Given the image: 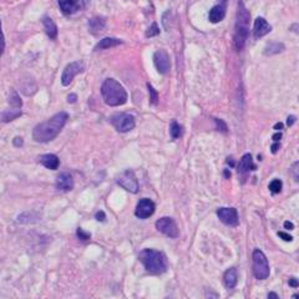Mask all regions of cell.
<instances>
[{
	"instance_id": "6da1fadb",
	"label": "cell",
	"mask_w": 299,
	"mask_h": 299,
	"mask_svg": "<svg viewBox=\"0 0 299 299\" xmlns=\"http://www.w3.org/2000/svg\"><path fill=\"white\" fill-rule=\"evenodd\" d=\"M67 120H69V115L66 112H59L47 121L39 123L33 130V140L39 143L50 142L60 134Z\"/></svg>"
},
{
	"instance_id": "7a4b0ae2",
	"label": "cell",
	"mask_w": 299,
	"mask_h": 299,
	"mask_svg": "<svg viewBox=\"0 0 299 299\" xmlns=\"http://www.w3.org/2000/svg\"><path fill=\"white\" fill-rule=\"evenodd\" d=\"M250 11L247 10L244 3L242 0H239L236 14L235 34H233V44H235L237 52H241L246 46L248 35H250Z\"/></svg>"
},
{
	"instance_id": "3957f363",
	"label": "cell",
	"mask_w": 299,
	"mask_h": 299,
	"mask_svg": "<svg viewBox=\"0 0 299 299\" xmlns=\"http://www.w3.org/2000/svg\"><path fill=\"white\" fill-rule=\"evenodd\" d=\"M139 259L145 269L151 275H162L167 270V257L165 253L157 250H152V248L142 250L139 255Z\"/></svg>"
},
{
	"instance_id": "277c9868",
	"label": "cell",
	"mask_w": 299,
	"mask_h": 299,
	"mask_svg": "<svg viewBox=\"0 0 299 299\" xmlns=\"http://www.w3.org/2000/svg\"><path fill=\"white\" fill-rule=\"evenodd\" d=\"M101 95L109 106H121L128 101V92L115 79H106L101 85Z\"/></svg>"
},
{
	"instance_id": "5b68a950",
	"label": "cell",
	"mask_w": 299,
	"mask_h": 299,
	"mask_svg": "<svg viewBox=\"0 0 299 299\" xmlns=\"http://www.w3.org/2000/svg\"><path fill=\"white\" fill-rule=\"evenodd\" d=\"M253 275L259 281H264L269 277V264L266 255L261 250H255L252 255Z\"/></svg>"
},
{
	"instance_id": "8992f818",
	"label": "cell",
	"mask_w": 299,
	"mask_h": 299,
	"mask_svg": "<svg viewBox=\"0 0 299 299\" xmlns=\"http://www.w3.org/2000/svg\"><path fill=\"white\" fill-rule=\"evenodd\" d=\"M21 106L22 101L20 96L18 95V92L11 91L9 96V109L2 114V117H0L2 122H10V121L16 120L18 117H20L22 115Z\"/></svg>"
},
{
	"instance_id": "52a82bcc",
	"label": "cell",
	"mask_w": 299,
	"mask_h": 299,
	"mask_svg": "<svg viewBox=\"0 0 299 299\" xmlns=\"http://www.w3.org/2000/svg\"><path fill=\"white\" fill-rule=\"evenodd\" d=\"M110 122L114 126L115 130H117L121 134L131 131L135 128L136 122H135V117L130 114H125V112H120V114H115L114 116L110 118Z\"/></svg>"
},
{
	"instance_id": "ba28073f",
	"label": "cell",
	"mask_w": 299,
	"mask_h": 299,
	"mask_svg": "<svg viewBox=\"0 0 299 299\" xmlns=\"http://www.w3.org/2000/svg\"><path fill=\"white\" fill-rule=\"evenodd\" d=\"M116 182L118 186H121V187L125 188V190H128L131 193H137L140 190L139 181H137L135 172L132 170H126L121 172L117 176Z\"/></svg>"
},
{
	"instance_id": "9c48e42d",
	"label": "cell",
	"mask_w": 299,
	"mask_h": 299,
	"mask_svg": "<svg viewBox=\"0 0 299 299\" xmlns=\"http://www.w3.org/2000/svg\"><path fill=\"white\" fill-rule=\"evenodd\" d=\"M84 71H85V65H84L83 61H74V63L67 64L63 71V76H61L63 86H69L72 83L75 76H78Z\"/></svg>"
},
{
	"instance_id": "30bf717a",
	"label": "cell",
	"mask_w": 299,
	"mask_h": 299,
	"mask_svg": "<svg viewBox=\"0 0 299 299\" xmlns=\"http://www.w3.org/2000/svg\"><path fill=\"white\" fill-rule=\"evenodd\" d=\"M156 228L160 233H162L166 237H170V238H177L180 236L177 223L171 217H162V218H160L156 222Z\"/></svg>"
},
{
	"instance_id": "8fae6325",
	"label": "cell",
	"mask_w": 299,
	"mask_h": 299,
	"mask_svg": "<svg viewBox=\"0 0 299 299\" xmlns=\"http://www.w3.org/2000/svg\"><path fill=\"white\" fill-rule=\"evenodd\" d=\"M155 210H156V206H155V202L152 200L142 198L137 203L135 216L140 219H147L155 213Z\"/></svg>"
},
{
	"instance_id": "7c38bea8",
	"label": "cell",
	"mask_w": 299,
	"mask_h": 299,
	"mask_svg": "<svg viewBox=\"0 0 299 299\" xmlns=\"http://www.w3.org/2000/svg\"><path fill=\"white\" fill-rule=\"evenodd\" d=\"M217 216H218V218L221 219L222 223L231 226V227H236V226H238L239 223L238 212H237L236 208H227V207L218 208V211H217Z\"/></svg>"
},
{
	"instance_id": "4fadbf2b",
	"label": "cell",
	"mask_w": 299,
	"mask_h": 299,
	"mask_svg": "<svg viewBox=\"0 0 299 299\" xmlns=\"http://www.w3.org/2000/svg\"><path fill=\"white\" fill-rule=\"evenodd\" d=\"M61 13L65 15H72L85 8V0H58Z\"/></svg>"
},
{
	"instance_id": "5bb4252c",
	"label": "cell",
	"mask_w": 299,
	"mask_h": 299,
	"mask_svg": "<svg viewBox=\"0 0 299 299\" xmlns=\"http://www.w3.org/2000/svg\"><path fill=\"white\" fill-rule=\"evenodd\" d=\"M154 63L160 74H167L171 69L170 56L165 50H157L154 55Z\"/></svg>"
},
{
	"instance_id": "9a60e30c",
	"label": "cell",
	"mask_w": 299,
	"mask_h": 299,
	"mask_svg": "<svg viewBox=\"0 0 299 299\" xmlns=\"http://www.w3.org/2000/svg\"><path fill=\"white\" fill-rule=\"evenodd\" d=\"M56 188L61 192H69L74 188V179L69 172H63L56 179Z\"/></svg>"
},
{
	"instance_id": "2e32d148",
	"label": "cell",
	"mask_w": 299,
	"mask_h": 299,
	"mask_svg": "<svg viewBox=\"0 0 299 299\" xmlns=\"http://www.w3.org/2000/svg\"><path fill=\"white\" fill-rule=\"evenodd\" d=\"M272 32V27L268 24V21L262 16H258V18L255 20V28H253V35H255V39H261L263 36H266L267 34Z\"/></svg>"
},
{
	"instance_id": "e0dca14e",
	"label": "cell",
	"mask_w": 299,
	"mask_h": 299,
	"mask_svg": "<svg viewBox=\"0 0 299 299\" xmlns=\"http://www.w3.org/2000/svg\"><path fill=\"white\" fill-rule=\"evenodd\" d=\"M226 3L227 0H221V3L217 5H214L212 9L210 10L208 14V20L212 24H217V22L222 21L226 16Z\"/></svg>"
},
{
	"instance_id": "ac0fdd59",
	"label": "cell",
	"mask_w": 299,
	"mask_h": 299,
	"mask_svg": "<svg viewBox=\"0 0 299 299\" xmlns=\"http://www.w3.org/2000/svg\"><path fill=\"white\" fill-rule=\"evenodd\" d=\"M39 162L44 166V167L49 168V170H58L59 166H60V160L56 155L53 154H46L43 155V156L39 157Z\"/></svg>"
},
{
	"instance_id": "d6986e66",
	"label": "cell",
	"mask_w": 299,
	"mask_h": 299,
	"mask_svg": "<svg viewBox=\"0 0 299 299\" xmlns=\"http://www.w3.org/2000/svg\"><path fill=\"white\" fill-rule=\"evenodd\" d=\"M238 173L241 175H246L250 171H255L256 170V165L253 163V160H252V155L250 154H246L243 157H242L241 160H239V163H238Z\"/></svg>"
},
{
	"instance_id": "ffe728a7",
	"label": "cell",
	"mask_w": 299,
	"mask_h": 299,
	"mask_svg": "<svg viewBox=\"0 0 299 299\" xmlns=\"http://www.w3.org/2000/svg\"><path fill=\"white\" fill-rule=\"evenodd\" d=\"M43 25H44V32L46 33V35L49 36L52 40H55L56 36H58V28H56L55 22L53 21V19L50 18V16H44Z\"/></svg>"
},
{
	"instance_id": "44dd1931",
	"label": "cell",
	"mask_w": 299,
	"mask_h": 299,
	"mask_svg": "<svg viewBox=\"0 0 299 299\" xmlns=\"http://www.w3.org/2000/svg\"><path fill=\"white\" fill-rule=\"evenodd\" d=\"M223 281L226 287L228 289H233L237 286V282H238V275H237V269L236 268H230L225 272L223 276Z\"/></svg>"
},
{
	"instance_id": "7402d4cb",
	"label": "cell",
	"mask_w": 299,
	"mask_h": 299,
	"mask_svg": "<svg viewBox=\"0 0 299 299\" xmlns=\"http://www.w3.org/2000/svg\"><path fill=\"white\" fill-rule=\"evenodd\" d=\"M123 44L122 40L120 39H114V38H104L103 40L98 41V44L94 47V52H100V50H107L110 47H115L117 45Z\"/></svg>"
},
{
	"instance_id": "603a6c76",
	"label": "cell",
	"mask_w": 299,
	"mask_h": 299,
	"mask_svg": "<svg viewBox=\"0 0 299 299\" xmlns=\"http://www.w3.org/2000/svg\"><path fill=\"white\" fill-rule=\"evenodd\" d=\"M106 25V21L105 19L101 18V16H95V18H91L89 21V28H90V32L92 34H96L103 32V29L105 28Z\"/></svg>"
},
{
	"instance_id": "cb8c5ba5",
	"label": "cell",
	"mask_w": 299,
	"mask_h": 299,
	"mask_svg": "<svg viewBox=\"0 0 299 299\" xmlns=\"http://www.w3.org/2000/svg\"><path fill=\"white\" fill-rule=\"evenodd\" d=\"M284 50V45L282 43H270L268 44L264 49V54L266 55H275V54L282 53Z\"/></svg>"
},
{
	"instance_id": "d4e9b609",
	"label": "cell",
	"mask_w": 299,
	"mask_h": 299,
	"mask_svg": "<svg viewBox=\"0 0 299 299\" xmlns=\"http://www.w3.org/2000/svg\"><path fill=\"white\" fill-rule=\"evenodd\" d=\"M170 134H171V137L173 140H176V139H179V137H181L182 128L180 126V123L177 122V121H172V122H171Z\"/></svg>"
},
{
	"instance_id": "484cf974",
	"label": "cell",
	"mask_w": 299,
	"mask_h": 299,
	"mask_svg": "<svg viewBox=\"0 0 299 299\" xmlns=\"http://www.w3.org/2000/svg\"><path fill=\"white\" fill-rule=\"evenodd\" d=\"M282 186H283V183H282L281 180L276 179V180H273V181L269 183L268 188H269V191L272 193H279L282 191Z\"/></svg>"
},
{
	"instance_id": "4316f807",
	"label": "cell",
	"mask_w": 299,
	"mask_h": 299,
	"mask_svg": "<svg viewBox=\"0 0 299 299\" xmlns=\"http://www.w3.org/2000/svg\"><path fill=\"white\" fill-rule=\"evenodd\" d=\"M159 34H160L159 25H157L156 22H152L151 27H150L147 32H146V36H147V38H154V36L159 35Z\"/></svg>"
},
{
	"instance_id": "83f0119b",
	"label": "cell",
	"mask_w": 299,
	"mask_h": 299,
	"mask_svg": "<svg viewBox=\"0 0 299 299\" xmlns=\"http://www.w3.org/2000/svg\"><path fill=\"white\" fill-rule=\"evenodd\" d=\"M147 87L150 91V100H151V105H156L157 101H159V94H157L156 90L150 85V84H147Z\"/></svg>"
},
{
	"instance_id": "f1b7e54d",
	"label": "cell",
	"mask_w": 299,
	"mask_h": 299,
	"mask_svg": "<svg viewBox=\"0 0 299 299\" xmlns=\"http://www.w3.org/2000/svg\"><path fill=\"white\" fill-rule=\"evenodd\" d=\"M290 173H292V177L294 179V181L299 182V161L293 163L292 167H290Z\"/></svg>"
},
{
	"instance_id": "f546056e",
	"label": "cell",
	"mask_w": 299,
	"mask_h": 299,
	"mask_svg": "<svg viewBox=\"0 0 299 299\" xmlns=\"http://www.w3.org/2000/svg\"><path fill=\"white\" fill-rule=\"evenodd\" d=\"M4 50H5V36L2 29V20H0V58L3 56Z\"/></svg>"
},
{
	"instance_id": "4dcf8cb0",
	"label": "cell",
	"mask_w": 299,
	"mask_h": 299,
	"mask_svg": "<svg viewBox=\"0 0 299 299\" xmlns=\"http://www.w3.org/2000/svg\"><path fill=\"white\" fill-rule=\"evenodd\" d=\"M214 122H216L217 130H218V131L227 132V125H226L223 120H221V118H214Z\"/></svg>"
},
{
	"instance_id": "1f68e13d",
	"label": "cell",
	"mask_w": 299,
	"mask_h": 299,
	"mask_svg": "<svg viewBox=\"0 0 299 299\" xmlns=\"http://www.w3.org/2000/svg\"><path fill=\"white\" fill-rule=\"evenodd\" d=\"M78 237L81 239V241H89L90 237H91V236H90V233L84 232V231L81 230V228H78Z\"/></svg>"
},
{
	"instance_id": "d6a6232c",
	"label": "cell",
	"mask_w": 299,
	"mask_h": 299,
	"mask_svg": "<svg viewBox=\"0 0 299 299\" xmlns=\"http://www.w3.org/2000/svg\"><path fill=\"white\" fill-rule=\"evenodd\" d=\"M95 218H96L97 221L104 222L106 219V214L105 212H103V211H98V212H96V214H95Z\"/></svg>"
},
{
	"instance_id": "836d02e7",
	"label": "cell",
	"mask_w": 299,
	"mask_h": 299,
	"mask_svg": "<svg viewBox=\"0 0 299 299\" xmlns=\"http://www.w3.org/2000/svg\"><path fill=\"white\" fill-rule=\"evenodd\" d=\"M206 299H218V294L217 293H214L213 290H207L206 292Z\"/></svg>"
},
{
	"instance_id": "e575fe53",
	"label": "cell",
	"mask_w": 299,
	"mask_h": 299,
	"mask_svg": "<svg viewBox=\"0 0 299 299\" xmlns=\"http://www.w3.org/2000/svg\"><path fill=\"white\" fill-rule=\"evenodd\" d=\"M278 236L281 237V238H283L284 241H287V242H290L293 239V237L290 235H288V233H286V232H278Z\"/></svg>"
},
{
	"instance_id": "d590c367",
	"label": "cell",
	"mask_w": 299,
	"mask_h": 299,
	"mask_svg": "<svg viewBox=\"0 0 299 299\" xmlns=\"http://www.w3.org/2000/svg\"><path fill=\"white\" fill-rule=\"evenodd\" d=\"M13 143H14V146H15V147H21V146H22V139H21V137H15V139H14V141H13Z\"/></svg>"
},
{
	"instance_id": "8d00e7d4",
	"label": "cell",
	"mask_w": 299,
	"mask_h": 299,
	"mask_svg": "<svg viewBox=\"0 0 299 299\" xmlns=\"http://www.w3.org/2000/svg\"><path fill=\"white\" fill-rule=\"evenodd\" d=\"M289 286L294 287V288H297V287H299V282L295 278H290L289 279Z\"/></svg>"
},
{
	"instance_id": "74e56055",
	"label": "cell",
	"mask_w": 299,
	"mask_h": 299,
	"mask_svg": "<svg viewBox=\"0 0 299 299\" xmlns=\"http://www.w3.org/2000/svg\"><path fill=\"white\" fill-rule=\"evenodd\" d=\"M76 100H78V96H76L75 94H70L69 96H67V101H69L70 104H74V103H76Z\"/></svg>"
},
{
	"instance_id": "f35d334b",
	"label": "cell",
	"mask_w": 299,
	"mask_h": 299,
	"mask_svg": "<svg viewBox=\"0 0 299 299\" xmlns=\"http://www.w3.org/2000/svg\"><path fill=\"white\" fill-rule=\"evenodd\" d=\"M284 228H286V230H289V231H292L293 228H294V226H293V223L292 222H284Z\"/></svg>"
},
{
	"instance_id": "ab89813d",
	"label": "cell",
	"mask_w": 299,
	"mask_h": 299,
	"mask_svg": "<svg viewBox=\"0 0 299 299\" xmlns=\"http://www.w3.org/2000/svg\"><path fill=\"white\" fill-rule=\"evenodd\" d=\"M290 30H292L293 33L298 34V35H299V24H293L292 27H290Z\"/></svg>"
},
{
	"instance_id": "60d3db41",
	"label": "cell",
	"mask_w": 299,
	"mask_h": 299,
	"mask_svg": "<svg viewBox=\"0 0 299 299\" xmlns=\"http://www.w3.org/2000/svg\"><path fill=\"white\" fill-rule=\"evenodd\" d=\"M294 122H295V117L294 116H288V118H287V125H288V126H292Z\"/></svg>"
},
{
	"instance_id": "b9f144b4",
	"label": "cell",
	"mask_w": 299,
	"mask_h": 299,
	"mask_svg": "<svg viewBox=\"0 0 299 299\" xmlns=\"http://www.w3.org/2000/svg\"><path fill=\"white\" fill-rule=\"evenodd\" d=\"M281 139H282L281 132H277L276 135H273V141H275V142H279V140H281Z\"/></svg>"
},
{
	"instance_id": "7bdbcfd3",
	"label": "cell",
	"mask_w": 299,
	"mask_h": 299,
	"mask_svg": "<svg viewBox=\"0 0 299 299\" xmlns=\"http://www.w3.org/2000/svg\"><path fill=\"white\" fill-rule=\"evenodd\" d=\"M279 150V142H275L272 145V152L273 154H276V152H277Z\"/></svg>"
},
{
	"instance_id": "ee69618b",
	"label": "cell",
	"mask_w": 299,
	"mask_h": 299,
	"mask_svg": "<svg viewBox=\"0 0 299 299\" xmlns=\"http://www.w3.org/2000/svg\"><path fill=\"white\" fill-rule=\"evenodd\" d=\"M268 299H279V297L277 295V293L270 292L269 294H268Z\"/></svg>"
},
{
	"instance_id": "f6af8a7d",
	"label": "cell",
	"mask_w": 299,
	"mask_h": 299,
	"mask_svg": "<svg viewBox=\"0 0 299 299\" xmlns=\"http://www.w3.org/2000/svg\"><path fill=\"white\" fill-rule=\"evenodd\" d=\"M275 129H276V130H282V129H283V123H282V122H278V123H276Z\"/></svg>"
},
{
	"instance_id": "bcb514c9",
	"label": "cell",
	"mask_w": 299,
	"mask_h": 299,
	"mask_svg": "<svg viewBox=\"0 0 299 299\" xmlns=\"http://www.w3.org/2000/svg\"><path fill=\"white\" fill-rule=\"evenodd\" d=\"M225 175H226V177H231V172H228V170L225 171Z\"/></svg>"
}]
</instances>
